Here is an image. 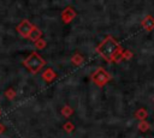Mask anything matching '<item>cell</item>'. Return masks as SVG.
Segmentation results:
<instances>
[{
    "label": "cell",
    "instance_id": "obj_1",
    "mask_svg": "<svg viewBox=\"0 0 154 138\" xmlns=\"http://www.w3.org/2000/svg\"><path fill=\"white\" fill-rule=\"evenodd\" d=\"M96 53L102 56V59L107 62H119L122 60V47L120 44L116 41V38L111 35H107L100 44L96 47Z\"/></svg>",
    "mask_w": 154,
    "mask_h": 138
},
{
    "label": "cell",
    "instance_id": "obj_2",
    "mask_svg": "<svg viewBox=\"0 0 154 138\" xmlns=\"http://www.w3.org/2000/svg\"><path fill=\"white\" fill-rule=\"evenodd\" d=\"M22 64H23V66H24L30 73L36 74V73H38V72L42 70V67H45L46 60H45L37 52H32V53H30V54L23 60Z\"/></svg>",
    "mask_w": 154,
    "mask_h": 138
},
{
    "label": "cell",
    "instance_id": "obj_3",
    "mask_svg": "<svg viewBox=\"0 0 154 138\" xmlns=\"http://www.w3.org/2000/svg\"><path fill=\"white\" fill-rule=\"evenodd\" d=\"M90 78H91V82H93L96 86H99V88L105 86V85L112 79L111 74H109L103 67H97V68L91 73Z\"/></svg>",
    "mask_w": 154,
    "mask_h": 138
},
{
    "label": "cell",
    "instance_id": "obj_4",
    "mask_svg": "<svg viewBox=\"0 0 154 138\" xmlns=\"http://www.w3.org/2000/svg\"><path fill=\"white\" fill-rule=\"evenodd\" d=\"M34 26H35V25H34L29 19H23V20L17 25L16 30H17V32H18L23 38H28V37H29V34L31 32V30H32Z\"/></svg>",
    "mask_w": 154,
    "mask_h": 138
},
{
    "label": "cell",
    "instance_id": "obj_5",
    "mask_svg": "<svg viewBox=\"0 0 154 138\" xmlns=\"http://www.w3.org/2000/svg\"><path fill=\"white\" fill-rule=\"evenodd\" d=\"M76 16H77V12H76V10H75L72 6L65 7V8L61 11V13H60V18H61V20H63L64 24L71 23V22L76 18Z\"/></svg>",
    "mask_w": 154,
    "mask_h": 138
},
{
    "label": "cell",
    "instance_id": "obj_6",
    "mask_svg": "<svg viewBox=\"0 0 154 138\" xmlns=\"http://www.w3.org/2000/svg\"><path fill=\"white\" fill-rule=\"evenodd\" d=\"M57 77H58V74H57V72H55L52 67H47V68L41 73V78H42L46 83H52Z\"/></svg>",
    "mask_w": 154,
    "mask_h": 138
},
{
    "label": "cell",
    "instance_id": "obj_7",
    "mask_svg": "<svg viewBox=\"0 0 154 138\" xmlns=\"http://www.w3.org/2000/svg\"><path fill=\"white\" fill-rule=\"evenodd\" d=\"M40 38H42V30L38 28V26H34L32 28V30H31V32L29 34V37H28V40H30L31 42H36V41H38Z\"/></svg>",
    "mask_w": 154,
    "mask_h": 138
},
{
    "label": "cell",
    "instance_id": "obj_8",
    "mask_svg": "<svg viewBox=\"0 0 154 138\" xmlns=\"http://www.w3.org/2000/svg\"><path fill=\"white\" fill-rule=\"evenodd\" d=\"M71 62L72 65L75 66H81L83 62H84V56L79 53H75L72 56H71Z\"/></svg>",
    "mask_w": 154,
    "mask_h": 138
},
{
    "label": "cell",
    "instance_id": "obj_9",
    "mask_svg": "<svg viewBox=\"0 0 154 138\" xmlns=\"http://www.w3.org/2000/svg\"><path fill=\"white\" fill-rule=\"evenodd\" d=\"M60 114L64 116V118H70L72 114H73V108L69 104H64L61 108H60Z\"/></svg>",
    "mask_w": 154,
    "mask_h": 138
},
{
    "label": "cell",
    "instance_id": "obj_10",
    "mask_svg": "<svg viewBox=\"0 0 154 138\" xmlns=\"http://www.w3.org/2000/svg\"><path fill=\"white\" fill-rule=\"evenodd\" d=\"M4 95H5V97H6L7 100L12 101V100H14V98H16V96H17V92H16V90H14L13 88H8L7 90H5Z\"/></svg>",
    "mask_w": 154,
    "mask_h": 138
},
{
    "label": "cell",
    "instance_id": "obj_11",
    "mask_svg": "<svg viewBox=\"0 0 154 138\" xmlns=\"http://www.w3.org/2000/svg\"><path fill=\"white\" fill-rule=\"evenodd\" d=\"M63 130L67 133H72L75 131V125L71 122V121H66L64 125H63Z\"/></svg>",
    "mask_w": 154,
    "mask_h": 138
},
{
    "label": "cell",
    "instance_id": "obj_12",
    "mask_svg": "<svg viewBox=\"0 0 154 138\" xmlns=\"http://www.w3.org/2000/svg\"><path fill=\"white\" fill-rule=\"evenodd\" d=\"M34 44H35V47H36L37 49H45V48H46V46H47V42H46V40L40 38V40H38V41H36Z\"/></svg>",
    "mask_w": 154,
    "mask_h": 138
},
{
    "label": "cell",
    "instance_id": "obj_13",
    "mask_svg": "<svg viewBox=\"0 0 154 138\" xmlns=\"http://www.w3.org/2000/svg\"><path fill=\"white\" fill-rule=\"evenodd\" d=\"M135 115H136V118H137V119H140V120H142V121H143V120L147 118V112H146L144 109H138V110L136 112V114H135Z\"/></svg>",
    "mask_w": 154,
    "mask_h": 138
},
{
    "label": "cell",
    "instance_id": "obj_14",
    "mask_svg": "<svg viewBox=\"0 0 154 138\" xmlns=\"http://www.w3.org/2000/svg\"><path fill=\"white\" fill-rule=\"evenodd\" d=\"M122 59H125V60H129V59H131V56H132V53L130 52V50H125V52H122Z\"/></svg>",
    "mask_w": 154,
    "mask_h": 138
},
{
    "label": "cell",
    "instance_id": "obj_15",
    "mask_svg": "<svg viewBox=\"0 0 154 138\" xmlns=\"http://www.w3.org/2000/svg\"><path fill=\"white\" fill-rule=\"evenodd\" d=\"M138 128H140L141 131H147V130L149 128V124H147L146 121H141L140 125H138Z\"/></svg>",
    "mask_w": 154,
    "mask_h": 138
},
{
    "label": "cell",
    "instance_id": "obj_16",
    "mask_svg": "<svg viewBox=\"0 0 154 138\" xmlns=\"http://www.w3.org/2000/svg\"><path fill=\"white\" fill-rule=\"evenodd\" d=\"M150 19H152V18H149V17H148V18H146V20L143 22V25L146 26V29H147V30H150V29H152V26H153V24L150 23Z\"/></svg>",
    "mask_w": 154,
    "mask_h": 138
},
{
    "label": "cell",
    "instance_id": "obj_17",
    "mask_svg": "<svg viewBox=\"0 0 154 138\" xmlns=\"http://www.w3.org/2000/svg\"><path fill=\"white\" fill-rule=\"evenodd\" d=\"M6 132V126L2 124V122H0V134H2V133H5Z\"/></svg>",
    "mask_w": 154,
    "mask_h": 138
},
{
    "label": "cell",
    "instance_id": "obj_18",
    "mask_svg": "<svg viewBox=\"0 0 154 138\" xmlns=\"http://www.w3.org/2000/svg\"><path fill=\"white\" fill-rule=\"evenodd\" d=\"M0 115H1V109H0Z\"/></svg>",
    "mask_w": 154,
    "mask_h": 138
}]
</instances>
